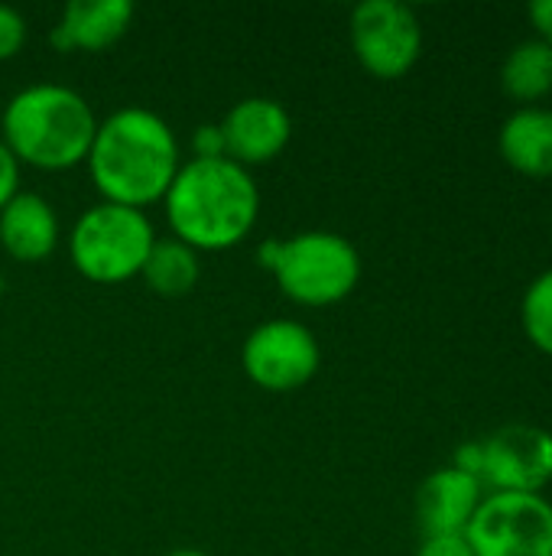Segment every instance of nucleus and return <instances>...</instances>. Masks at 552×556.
Here are the masks:
<instances>
[{"instance_id": "obj_1", "label": "nucleus", "mask_w": 552, "mask_h": 556, "mask_svg": "<svg viewBox=\"0 0 552 556\" xmlns=\"http://www.w3.org/2000/svg\"><path fill=\"white\" fill-rule=\"evenodd\" d=\"M85 163L101 202L140 212L163 202L182 166L172 127L156 111L137 104L98 121Z\"/></svg>"}, {"instance_id": "obj_2", "label": "nucleus", "mask_w": 552, "mask_h": 556, "mask_svg": "<svg viewBox=\"0 0 552 556\" xmlns=\"http://www.w3.org/2000/svg\"><path fill=\"white\" fill-rule=\"evenodd\" d=\"M172 238L198 251H228L241 244L260 215V189L251 169L228 156L185 160L163 195Z\"/></svg>"}, {"instance_id": "obj_3", "label": "nucleus", "mask_w": 552, "mask_h": 556, "mask_svg": "<svg viewBox=\"0 0 552 556\" xmlns=\"http://www.w3.org/2000/svg\"><path fill=\"white\" fill-rule=\"evenodd\" d=\"M3 143L20 166L59 173L88 160L98 117L91 104L65 85H29L20 88L0 114Z\"/></svg>"}, {"instance_id": "obj_4", "label": "nucleus", "mask_w": 552, "mask_h": 556, "mask_svg": "<svg viewBox=\"0 0 552 556\" xmlns=\"http://www.w3.org/2000/svg\"><path fill=\"white\" fill-rule=\"evenodd\" d=\"M257 261L273 274L280 293L299 306H332L355 293L361 280L358 248L335 231H299L293 238H270Z\"/></svg>"}, {"instance_id": "obj_5", "label": "nucleus", "mask_w": 552, "mask_h": 556, "mask_svg": "<svg viewBox=\"0 0 552 556\" xmlns=\"http://www.w3.org/2000/svg\"><path fill=\"white\" fill-rule=\"evenodd\" d=\"M156 244V231L140 208L98 202L72 225L68 257L72 267L91 283H127L140 277L150 251Z\"/></svg>"}, {"instance_id": "obj_6", "label": "nucleus", "mask_w": 552, "mask_h": 556, "mask_svg": "<svg viewBox=\"0 0 552 556\" xmlns=\"http://www.w3.org/2000/svg\"><path fill=\"white\" fill-rule=\"evenodd\" d=\"M465 541L475 556H552V502L543 495L488 492Z\"/></svg>"}, {"instance_id": "obj_7", "label": "nucleus", "mask_w": 552, "mask_h": 556, "mask_svg": "<svg viewBox=\"0 0 552 556\" xmlns=\"http://www.w3.org/2000/svg\"><path fill=\"white\" fill-rule=\"evenodd\" d=\"M351 49L368 75L394 81L420 62L423 26L400 0H364L351 13Z\"/></svg>"}, {"instance_id": "obj_8", "label": "nucleus", "mask_w": 552, "mask_h": 556, "mask_svg": "<svg viewBox=\"0 0 552 556\" xmlns=\"http://www.w3.org/2000/svg\"><path fill=\"white\" fill-rule=\"evenodd\" d=\"M241 365L257 388L270 394H290L319 375L322 349L309 326L296 319H270L251 329L244 339Z\"/></svg>"}, {"instance_id": "obj_9", "label": "nucleus", "mask_w": 552, "mask_h": 556, "mask_svg": "<svg viewBox=\"0 0 552 556\" xmlns=\"http://www.w3.org/2000/svg\"><path fill=\"white\" fill-rule=\"evenodd\" d=\"M482 485L488 492L540 495L552 482V433L511 424L482 440Z\"/></svg>"}, {"instance_id": "obj_10", "label": "nucleus", "mask_w": 552, "mask_h": 556, "mask_svg": "<svg viewBox=\"0 0 552 556\" xmlns=\"http://www.w3.org/2000/svg\"><path fill=\"white\" fill-rule=\"evenodd\" d=\"M218 127L224 137V156L244 169L277 160L293 137L290 111L280 101L260 94L241 98Z\"/></svg>"}, {"instance_id": "obj_11", "label": "nucleus", "mask_w": 552, "mask_h": 556, "mask_svg": "<svg viewBox=\"0 0 552 556\" xmlns=\"http://www.w3.org/2000/svg\"><path fill=\"white\" fill-rule=\"evenodd\" d=\"M485 502V485L455 469H436L416 492V521L423 528V538L433 534H465L475 511Z\"/></svg>"}, {"instance_id": "obj_12", "label": "nucleus", "mask_w": 552, "mask_h": 556, "mask_svg": "<svg viewBox=\"0 0 552 556\" xmlns=\"http://www.w3.org/2000/svg\"><path fill=\"white\" fill-rule=\"evenodd\" d=\"M130 0H72L49 42L59 52H101L130 29Z\"/></svg>"}, {"instance_id": "obj_13", "label": "nucleus", "mask_w": 552, "mask_h": 556, "mask_svg": "<svg viewBox=\"0 0 552 556\" xmlns=\"http://www.w3.org/2000/svg\"><path fill=\"white\" fill-rule=\"evenodd\" d=\"M59 244V215L39 192H16L0 208V248L20 264L46 261Z\"/></svg>"}, {"instance_id": "obj_14", "label": "nucleus", "mask_w": 552, "mask_h": 556, "mask_svg": "<svg viewBox=\"0 0 552 556\" xmlns=\"http://www.w3.org/2000/svg\"><path fill=\"white\" fill-rule=\"evenodd\" d=\"M504 163L524 176H552V108H517L498 130Z\"/></svg>"}, {"instance_id": "obj_15", "label": "nucleus", "mask_w": 552, "mask_h": 556, "mask_svg": "<svg viewBox=\"0 0 552 556\" xmlns=\"http://www.w3.org/2000/svg\"><path fill=\"white\" fill-rule=\"evenodd\" d=\"M501 88L524 108H537L552 94V46L543 39L517 42L501 65Z\"/></svg>"}, {"instance_id": "obj_16", "label": "nucleus", "mask_w": 552, "mask_h": 556, "mask_svg": "<svg viewBox=\"0 0 552 556\" xmlns=\"http://www.w3.org/2000/svg\"><path fill=\"white\" fill-rule=\"evenodd\" d=\"M198 254L176 241V238H156L140 277L146 280V287L159 296H185L195 290L198 283Z\"/></svg>"}, {"instance_id": "obj_17", "label": "nucleus", "mask_w": 552, "mask_h": 556, "mask_svg": "<svg viewBox=\"0 0 552 556\" xmlns=\"http://www.w3.org/2000/svg\"><path fill=\"white\" fill-rule=\"evenodd\" d=\"M521 326L530 345L552 358V267L530 280L521 300Z\"/></svg>"}, {"instance_id": "obj_18", "label": "nucleus", "mask_w": 552, "mask_h": 556, "mask_svg": "<svg viewBox=\"0 0 552 556\" xmlns=\"http://www.w3.org/2000/svg\"><path fill=\"white\" fill-rule=\"evenodd\" d=\"M26 46V20L20 10L0 3V62L13 59Z\"/></svg>"}, {"instance_id": "obj_19", "label": "nucleus", "mask_w": 552, "mask_h": 556, "mask_svg": "<svg viewBox=\"0 0 552 556\" xmlns=\"http://www.w3.org/2000/svg\"><path fill=\"white\" fill-rule=\"evenodd\" d=\"M224 156V137L218 124H198L192 134V160H218Z\"/></svg>"}, {"instance_id": "obj_20", "label": "nucleus", "mask_w": 552, "mask_h": 556, "mask_svg": "<svg viewBox=\"0 0 552 556\" xmlns=\"http://www.w3.org/2000/svg\"><path fill=\"white\" fill-rule=\"evenodd\" d=\"M416 556H475V551L465 541V534H433L423 538Z\"/></svg>"}, {"instance_id": "obj_21", "label": "nucleus", "mask_w": 552, "mask_h": 556, "mask_svg": "<svg viewBox=\"0 0 552 556\" xmlns=\"http://www.w3.org/2000/svg\"><path fill=\"white\" fill-rule=\"evenodd\" d=\"M20 192V160L10 153V147L0 140V208Z\"/></svg>"}, {"instance_id": "obj_22", "label": "nucleus", "mask_w": 552, "mask_h": 556, "mask_svg": "<svg viewBox=\"0 0 552 556\" xmlns=\"http://www.w3.org/2000/svg\"><path fill=\"white\" fill-rule=\"evenodd\" d=\"M452 466L478 479V476H482V440L462 443V446L455 450V463H452ZM478 482H482V479H478Z\"/></svg>"}, {"instance_id": "obj_23", "label": "nucleus", "mask_w": 552, "mask_h": 556, "mask_svg": "<svg viewBox=\"0 0 552 556\" xmlns=\"http://www.w3.org/2000/svg\"><path fill=\"white\" fill-rule=\"evenodd\" d=\"M527 16H530V23H534V29H537V39H543V42H550L552 46V0H537V3H530V7H527Z\"/></svg>"}, {"instance_id": "obj_24", "label": "nucleus", "mask_w": 552, "mask_h": 556, "mask_svg": "<svg viewBox=\"0 0 552 556\" xmlns=\"http://www.w3.org/2000/svg\"><path fill=\"white\" fill-rule=\"evenodd\" d=\"M169 556H208V554H202V551H176V554H169Z\"/></svg>"}, {"instance_id": "obj_25", "label": "nucleus", "mask_w": 552, "mask_h": 556, "mask_svg": "<svg viewBox=\"0 0 552 556\" xmlns=\"http://www.w3.org/2000/svg\"><path fill=\"white\" fill-rule=\"evenodd\" d=\"M0 290H3V277H0Z\"/></svg>"}]
</instances>
